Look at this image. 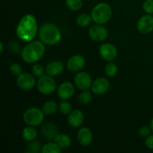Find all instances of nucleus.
<instances>
[{"label":"nucleus","mask_w":153,"mask_h":153,"mask_svg":"<svg viewBox=\"0 0 153 153\" xmlns=\"http://www.w3.org/2000/svg\"><path fill=\"white\" fill-rule=\"evenodd\" d=\"M75 92V88L73 84L65 82L61 84L58 89V96L61 100H68L71 98Z\"/></svg>","instance_id":"4468645a"},{"label":"nucleus","mask_w":153,"mask_h":153,"mask_svg":"<svg viewBox=\"0 0 153 153\" xmlns=\"http://www.w3.org/2000/svg\"><path fill=\"white\" fill-rule=\"evenodd\" d=\"M16 84L19 88L28 91V90L32 89L34 87L35 79L34 76L30 75L29 73H21L16 79Z\"/></svg>","instance_id":"9d476101"},{"label":"nucleus","mask_w":153,"mask_h":153,"mask_svg":"<svg viewBox=\"0 0 153 153\" xmlns=\"http://www.w3.org/2000/svg\"><path fill=\"white\" fill-rule=\"evenodd\" d=\"M45 53V47L43 42L35 40L31 41L22 49L21 56L27 63H35L42 58Z\"/></svg>","instance_id":"f03ea898"},{"label":"nucleus","mask_w":153,"mask_h":153,"mask_svg":"<svg viewBox=\"0 0 153 153\" xmlns=\"http://www.w3.org/2000/svg\"><path fill=\"white\" fill-rule=\"evenodd\" d=\"M55 143L61 149H66L71 145V139L67 134H60L55 137Z\"/></svg>","instance_id":"6ab92c4d"},{"label":"nucleus","mask_w":153,"mask_h":153,"mask_svg":"<svg viewBox=\"0 0 153 153\" xmlns=\"http://www.w3.org/2000/svg\"><path fill=\"white\" fill-rule=\"evenodd\" d=\"M39 37L45 44L55 45L61 40V33L55 24L45 23L39 30Z\"/></svg>","instance_id":"7ed1b4c3"},{"label":"nucleus","mask_w":153,"mask_h":153,"mask_svg":"<svg viewBox=\"0 0 153 153\" xmlns=\"http://www.w3.org/2000/svg\"><path fill=\"white\" fill-rule=\"evenodd\" d=\"M40 146L39 143L37 142H31L28 145V152H38L40 151Z\"/></svg>","instance_id":"2f4dec72"},{"label":"nucleus","mask_w":153,"mask_h":153,"mask_svg":"<svg viewBox=\"0 0 153 153\" xmlns=\"http://www.w3.org/2000/svg\"><path fill=\"white\" fill-rule=\"evenodd\" d=\"M150 128H151V130H152V131L153 132V117L150 122Z\"/></svg>","instance_id":"f704fd0d"},{"label":"nucleus","mask_w":153,"mask_h":153,"mask_svg":"<svg viewBox=\"0 0 153 153\" xmlns=\"http://www.w3.org/2000/svg\"><path fill=\"white\" fill-rule=\"evenodd\" d=\"M37 24L36 18L32 14H25L22 17L16 27V35L20 40L31 42L36 37Z\"/></svg>","instance_id":"f257e3e1"},{"label":"nucleus","mask_w":153,"mask_h":153,"mask_svg":"<svg viewBox=\"0 0 153 153\" xmlns=\"http://www.w3.org/2000/svg\"><path fill=\"white\" fill-rule=\"evenodd\" d=\"M105 71L106 75L108 76H109V77H113L117 73V65L115 64L110 62L106 64Z\"/></svg>","instance_id":"393cba45"},{"label":"nucleus","mask_w":153,"mask_h":153,"mask_svg":"<svg viewBox=\"0 0 153 153\" xmlns=\"http://www.w3.org/2000/svg\"><path fill=\"white\" fill-rule=\"evenodd\" d=\"M41 133L47 140H55V137L58 134V128L52 123H46L42 126Z\"/></svg>","instance_id":"dca6fc26"},{"label":"nucleus","mask_w":153,"mask_h":153,"mask_svg":"<svg viewBox=\"0 0 153 153\" xmlns=\"http://www.w3.org/2000/svg\"><path fill=\"white\" fill-rule=\"evenodd\" d=\"M0 48H1V50H0V53H2L3 52V43L2 42H0Z\"/></svg>","instance_id":"72a5a7b5"},{"label":"nucleus","mask_w":153,"mask_h":153,"mask_svg":"<svg viewBox=\"0 0 153 153\" xmlns=\"http://www.w3.org/2000/svg\"><path fill=\"white\" fill-rule=\"evenodd\" d=\"M31 71H32L33 75L34 76L40 78L43 76V73H44V72L46 70H45V69L40 64H35V65L33 66Z\"/></svg>","instance_id":"cd10ccee"},{"label":"nucleus","mask_w":153,"mask_h":153,"mask_svg":"<svg viewBox=\"0 0 153 153\" xmlns=\"http://www.w3.org/2000/svg\"><path fill=\"white\" fill-rule=\"evenodd\" d=\"M43 112L37 108L27 109L23 114V120L25 123L31 126H40L43 121Z\"/></svg>","instance_id":"39448f33"},{"label":"nucleus","mask_w":153,"mask_h":153,"mask_svg":"<svg viewBox=\"0 0 153 153\" xmlns=\"http://www.w3.org/2000/svg\"><path fill=\"white\" fill-rule=\"evenodd\" d=\"M143 10L147 14L153 13V0H146L143 4Z\"/></svg>","instance_id":"c756f323"},{"label":"nucleus","mask_w":153,"mask_h":153,"mask_svg":"<svg viewBox=\"0 0 153 153\" xmlns=\"http://www.w3.org/2000/svg\"><path fill=\"white\" fill-rule=\"evenodd\" d=\"M37 133L36 129L33 127H31V126L29 127H25L22 130V137L28 141H33L35 140V138L37 137Z\"/></svg>","instance_id":"aec40b11"},{"label":"nucleus","mask_w":153,"mask_h":153,"mask_svg":"<svg viewBox=\"0 0 153 153\" xmlns=\"http://www.w3.org/2000/svg\"><path fill=\"white\" fill-rule=\"evenodd\" d=\"M68 123L70 126L79 127L84 122V114L81 111L75 110L70 114L68 117Z\"/></svg>","instance_id":"f3484780"},{"label":"nucleus","mask_w":153,"mask_h":153,"mask_svg":"<svg viewBox=\"0 0 153 153\" xmlns=\"http://www.w3.org/2000/svg\"><path fill=\"white\" fill-rule=\"evenodd\" d=\"M58 109V105L54 101H48L42 106V111L46 115H51L55 113Z\"/></svg>","instance_id":"412c9836"},{"label":"nucleus","mask_w":153,"mask_h":153,"mask_svg":"<svg viewBox=\"0 0 153 153\" xmlns=\"http://www.w3.org/2000/svg\"><path fill=\"white\" fill-rule=\"evenodd\" d=\"M85 65V59L80 55H76L70 58L67 61V67L71 72H78Z\"/></svg>","instance_id":"ddd939ff"},{"label":"nucleus","mask_w":153,"mask_h":153,"mask_svg":"<svg viewBox=\"0 0 153 153\" xmlns=\"http://www.w3.org/2000/svg\"><path fill=\"white\" fill-rule=\"evenodd\" d=\"M145 143H146V147L153 149V135H149V137H147Z\"/></svg>","instance_id":"473e14b6"},{"label":"nucleus","mask_w":153,"mask_h":153,"mask_svg":"<svg viewBox=\"0 0 153 153\" xmlns=\"http://www.w3.org/2000/svg\"><path fill=\"white\" fill-rule=\"evenodd\" d=\"M137 28L141 34H147L153 31V16L146 14L142 16L138 20Z\"/></svg>","instance_id":"6e6552de"},{"label":"nucleus","mask_w":153,"mask_h":153,"mask_svg":"<svg viewBox=\"0 0 153 153\" xmlns=\"http://www.w3.org/2000/svg\"><path fill=\"white\" fill-rule=\"evenodd\" d=\"M91 20H92V17L90 15L87 13H82L78 16L76 22L78 25L80 27H87L91 24Z\"/></svg>","instance_id":"5701e85b"},{"label":"nucleus","mask_w":153,"mask_h":153,"mask_svg":"<svg viewBox=\"0 0 153 153\" xmlns=\"http://www.w3.org/2000/svg\"><path fill=\"white\" fill-rule=\"evenodd\" d=\"M112 15V9L108 4L105 2H101L97 4L93 8L91 12L92 19L97 24L106 23L110 20Z\"/></svg>","instance_id":"20e7f679"},{"label":"nucleus","mask_w":153,"mask_h":153,"mask_svg":"<svg viewBox=\"0 0 153 153\" xmlns=\"http://www.w3.org/2000/svg\"><path fill=\"white\" fill-rule=\"evenodd\" d=\"M109 87L110 84L105 78H99L92 83L91 89L95 94L101 95L108 91Z\"/></svg>","instance_id":"f8f14e48"},{"label":"nucleus","mask_w":153,"mask_h":153,"mask_svg":"<svg viewBox=\"0 0 153 153\" xmlns=\"http://www.w3.org/2000/svg\"><path fill=\"white\" fill-rule=\"evenodd\" d=\"M92 96L89 91H83L80 94L79 97V101L81 104L87 105L91 102Z\"/></svg>","instance_id":"a878e982"},{"label":"nucleus","mask_w":153,"mask_h":153,"mask_svg":"<svg viewBox=\"0 0 153 153\" xmlns=\"http://www.w3.org/2000/svg\"><path fill=\"white\" fill-rule=\"evenodd\" d=\"M37 88L39 92L45 95H48L55 91L56 83L51 76H43L39 78L37 82Z\"/></svg>","instance_id":"423d86ee"},{"label":"nucleus","mask_w":153,"mask_h":153,"mask_svg":"<svg viewBox=\"0 0 153 153\" xmlns=\"http://www.w3.org/2000/svg\"><path fill=\"white\" fill-rule=\"evenodd\" d=\"M10 73H11L13 76H19L22 73V67L19 64H16V63H13L10 66Z\"/></svg>","instance_id":"c85d7f7f"},{"label":"nucleus","mask_w":153,"mask_h":153,"mask_svg":"<svg viewBox=\"0 0 153 153\" xmlns=\"http://www.w3.org/2000/svg\"><path fill=\"white\" fill-rule=\"evenodd\" d=\"M108 30L100 24L94 25L89 30V36L93 40L102 42L106 40L108 37Z\"/></svg>","instance_id":"0eeeda50"},{"label":"nucleus","mask_w":153,"mask_h":153,"mask_svg":"<svg viewBox=\"0 0 153 153\" xmlns=\"http://www.w3.org/2000/svg\"><path fill=\"white\" fill-rule=\"evenodd\" d=\"M75 84L80 90H87L92 85V79L90 75L85 72L78 73L75 76Z\"/></svg>","instance_id":"9b49d317"},{"label":"nucleus","mask_w":153,"mask_h":153,"mask_svg":"<svg viewBox=\"0 0 153 153\" xmlns=\"http://www.w3.org/2000/svg\"><path fill=\"white\" fill-rule=\"evenodd\" d=\"M151 128L149 126H142L141 128L139 129L138 134L140 137H147L150 135L151 133Z\"/></svg>","instance_id":"7c9ffc66"},{"label":"nucleus","mask_w":153,"mask_h":153,"mask_svg":"<svg viewBox=\"0 0 153 153\" xmlns=\"http://www.w3.org/2000/svg\"><path fill=\"white\" fill-rule=\"evenodd\" d=\"M66 4L70 10H78L82 8L83 3L82 0H66Z\"/></svg>","instance_id":"b1692460"},{"label":"nucleus","mask_w":153,"mask_h":153,"mask_svg":"<svg viewBox=\"0 0 153 153\" xmlns=\"http://www.w3.org/2000/svg\"><path fill=\"white\" fill-rule=\"evenodd\" d=\"M46 73L47 75L51 76H56L61 74L64 70V64L61 62V61H52V62L49 63L46 65Z\"/></svg>","instance_id":"a211bd4d"},{"label":"nucleus","mask_w":153,"mask_h":153,"mask_svg":"<svg viewBox=\"0 0 153 153\" xmlns=\"http://www.w3.org/2000/svg\"><path fill=\"white\" fill-rule=\"evenodd\" d=\"M42 152L43 153H59L61 152V148L58 146L55 143H46L42 148Z\"/></svg>","instance_id":"4be33fe9"},{"label":"nucleus","mask_w":153,"mask_h":153,"mask_svg":"<svg viewBox=\"0 0 153 153\" xmlns=\"http://www.w3.org/2000/svg\"><path fill=\"white\" fill-rule=\"evenodd\" d=\"M100 54L102 58L107 61H111L117 55V49L111 43H104L100 47Z\"/></svg>","instance_id":"1a4fd4ad"},{"label":"nucleus","mask_w":153,"mask_h":153,"mask_svg":"<svg viewBox=\"0 0 153 153\" xmlns=\"http://www.w3.org/2000/svg\"><path fill=\"white\" fill-rule=\"evenodd\" d=\"M77 139L82 146H89L93 140V134L91 129L87 127H84L79 129L77 134Z\"/></svg>","instance_id":"2eb2a0df"},{"label":"nucleus","mask_w":153,"mask_h":153,"mask_svg":"<svg viewBox=\"0 0 153 153\" xmlns=\"http://www.w3.org/2000/svg\"><path fill=\"white\" fill-rule=\"evenodd\" d=\"M59 111L64 114H68L71 113L72 110V105L70 102L67 101H62L60 102L59 105Z\"/></svg>","instance_id":"bb28decb"}]
</instances>
